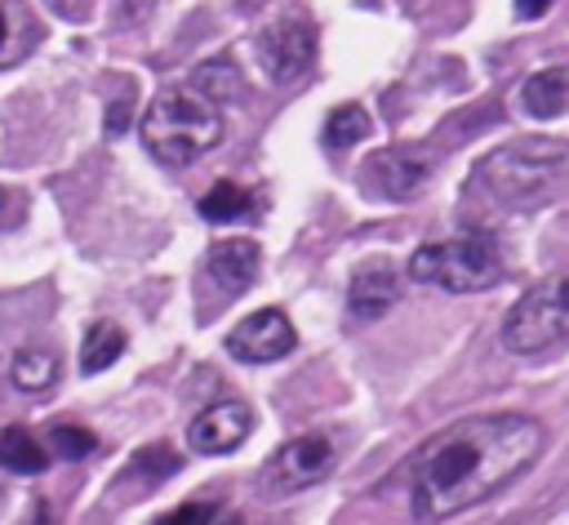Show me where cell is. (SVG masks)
<instances>
[{
	"instance_id": "cell-15",
	"label": "cell",
	"mask_w": 569,
	"mask_h": 525,
	"mask_svg": "<svg viewBox=\"0 0 569 525\" xmlns=\"http://www.w3.org/2000/svg\"><path fill=\"white\" fill-rule=\"evenodd\" d=\"M0 467L18 472V476H36L49 467V449L27 427H4L0 432Z\"/></svg>"
},
{
	"instance_id": "cell-3",
	"label": "cell",
	"mask_w": 569,
	"mask_h": 525,
	"mask_svg": "<svg viewBox=\"0 0 569 525\" xmlns=\"http://www.w3.org/2000/svg\"><path fill=\"white\" fill-rule=\"evenodd\" d=\"M569 165V142H556V138H516V142H502L498 151H489L471 182L502 209H529L538 205L551 182L565 174Z\"/></svg>"
},
{
	"instance_id": "cell-27",
	"label": "cell",
	"mask_w": 569,
	"mask_h": 525,
	"mask_svg": "<svg viewBox=\"0 0 569 525\" xmlns=\"http://www.w3.org/2000/svg\"><path fill=\"white\" fill-rule=\"evenodd\" d=\"M0 507H4V481H0Z\"/></svg>"
},
{
	"instance_id": "cell-19",
	"label": "cell",
	"mask_w": 569,
	"mask_h": 525,
	"mask_svg": "<svg viewBox=\"0 0 569 525\" xmlns=\"http://www.w3.org/2000/svg\"><path fill=\"white\" fill-rule=\"evenodd\" d=\"M365 133H369V111H365L360 102H342V107L329 111V120H325V129H320V142H325L329 151H347V147H356Z\"/></svg>"
},
{
	"instance_id": "cell-21",
	"label": "cell",
	"mask_w": 569,
	"mask_h": 525,
	"mask_svg": "<svg viewBox=\"0 0 569 525\" xmlns=\"http://www.w3.org/2000/svg\"><path fill=\"white\" fill-rule=\"evenodd\" d=\"M173 472H178V454L169 445H147V449H138L129 458V467L120 476H142V489H151V485H160Z\"/></svg>"
},
{
	"instance_id": "cell-5",
	"label": "cell",
	"mask_w": 569,
	"mask_h": 525,
	"mask_svg": "<svg viewBox=\"0 0 569 525\" xmlns=\"http://www.w3.org/2000/svg\"><path fill=\"white\" fill-rule=\"evenodd\" d=\"M498 343L516 356H538L560 343H569V262L542 276L516 307L502 316Z\"/></svg>"
},
{
	"instance_id": "cell-24",
	"label": "cell",
	"mask_w": 569,
	"mask_h": 525,
	"mask_svg": "<svg viewBox=\"0 0 569 525\" xmlns=\"http://www.w3.org/2000/svg\"><path fill=\"white\" fill-rule=\"evenodd\" d=\"M129 102H133V89L124 93V102H111V111H107V133H111V138L129 125Z\"/></svg>"
},
{
	"instance_id": "cell-10",
	"label": "cell",
	"mask_w": 569,
	"mask_h": 525,
	"mask_svg": "<svg viewBox=\"0 0 569 525\" xmlns=\"http://www.w3.org/2000/svg\"><path fill=\"white\" fill-rule=\"evenodd\" d=\"M405 271L391 258H365L347 280V311L356 320H378L400 303Z\"/></svg>"
},
{
	"instance_id": "cell-13",
	"label": "cell",
	"mask_w": 569,
	"mask_h": 525,
	"mask_svg": "<svg viewBox=\"0 0 569 525\" xmlns=\"http://www.w3.org/2000/svg\"><path fill=\"white\" fill-rule=\"evenodd\" d=\"M40 40V27L22 0H0V71L18 67Z\"/></svg>"
},
{
	"instance_id": "cell-16",
	"label": "cell",
	"mask_w": 569,
	"mask_h": 525,
	"mask_svg": "<svg viewBox=\"0 0 569 525\" xmlns=\"http://www.w3.org/2000/svg\"><path fill=\"white\" fill-rule=\"evenodd\" d=\"M120 351H124V329L116 320H93L84 329V343H80V369L84 374H102L107 365H116Z\"/></svg>"
},
{
	"instance_id": "cell-14",
	"label": "cell",
	"mask_w": 569,
	"mask_h": 525,
	"mask_svg": "<svg viewBox=\"0 0 569 525\" xmlns=\"http://www.w3.org/2000/svg\"><path fill=\"white\" fill-rule=\"evenodd\" d=\"M520 107L538 120H551L569 107V71L565 67H542L520 85Z\"/></svg>"
},
{
	"instance_id": "cell-11",
	"label": "cell",
	"mask_w": 569,
	"mask_h": 525,
	"mask_svg": "<svg viewBox=\"0 0 569 525\" xmlns=\"http://www.w3.org/2000/svg\"><path fill=\"white\" fill-rule=\"evenodd\" d=\"M249 432H253L249 405H240V400H213V405H204L191 418L187 440H191L196 454H231Z\"/></svg>"
},
{
	"instance_id": "cell-26",
	"label": "cell",
	"mask_w": 569,
	"mask_h": 525,
	"mask_svg": "<svg viewBox=\"0 0 569 525\" xmlns=\"http://www.w3.org/2000/svg\"><path fill=\"white\" fill-rule=\"evenodd\" d=\"M27 525H53V521H49V516H44V507H36V516H31V521H27Z\"/></svg>"
},
{
	"instance_id": "cell-18",
	"label": "cell",
	"mask_w": 569,
	"mask_h": 525,
	"mask_svg": "<svg viewBox=\"0 0 569 525\" xmlns=\"http://www.w3.org/2000/svg\"><path fill=\"white\" fill-rule=\"evenodd\" d=\"M9 378H13L18 392H44L58 378V356L44 351V347H22L9 360Z\"/></svg>"
},
{
	"instance_id": "cell-22",
	"label": "cell",
	"mask_w": 569,
	"mask_h": 525,
	"mask_svg": "<svg viewBox=\"0 0 569 525\" xmlns=\"http://www.w3.org/2000/svg\"><path fill=\"white\" fill-rule=\"evenodd\" d=\"M49 445H53L58 458H89V454L98 449L93 432H89V427H76V423H58V427L49 432Z\"/></svg>"
},
{
	"instance_id": "cell-20",
	"label": "cell",
	"mask_w": 569,
	"mask_h": 525,
	"mask_svg": "<svg viewBox=\"0 0 569 525\" xmlns=\"http://www.w3.org/2000/svg\"><path fill=\"white\" fill-rule=\"evenodd\" d=\"M156 525H244L231 507L222 503H209V498H196V503H178L169 507L164 516H156Z\"/></svg>"
},
{
	"instance_id": "cell-4",
	"label": "cell",
	"mask_w": 569,
	"mask_h": 525,
	"mask_svg": "<svg viewBox=\"0 0 569 525\" xmlns=\"http://www.w3.org/2000/svg\"><path fill=\"white\" fill-rule=\"evenodd\" d=\"M405 276L418 285H431V289H445V294H480L502 280V249H498L493 231L467 227L449 240L418 245L409 254Z\"/></svg>"
},
{
	"instance_id": "cell-6",
	"label": "cell",
	"mask_w": 569,
	"mask_h": 525,
	"mask_svg": "<svg viewBox=\"0 0 569 525\" xmlns=\"http://www.w3.org/2000/svg\"><path fill=\"white\" fill-rule=\"evenodd\" d=\"M333 467H338V436L333 432H302V436L284 440L262 463V485L276 494H293V489L325 481Z\"/></svg>"
},
{
	"instance_id": "cell-1",
	"label": "cell",
	"mask_w": 569,
	"mask_h": 525,
	"mask_svg": "<svg viewBox=\"0 0 569 525\" xmlns=\"http://www.w3.org/2000/svg\"><path fill=\"white\" fill-rule=\"evenodd\" d=\"M547 449V427L533 414H467L431 432L409 458V507L422 525L467 512L516 476H525Z\"/></svg>"
},
{
	"instance_id": "cell-12",
	"label": "cell",
	"mask_w": 569,
	"mask_h": 525,
	"mask_svg": "<svg viewBox=\"0 0 569 525\" xmlns=\"http://www.w3.org/2000/svg\"><path fill=\"white\" fill-rule=\"evenodd\" d=\"M204 267H209V276H213L218 289L244 294V289L258 280L262 249H258V240H249V236H227V240H213V245H209Z\"/></svg>"
},
{
	"instance_id": "cell-17",
	"label": "cell",
	"mask_w": 569,
	"mask_h": 525,
	"mask_svg": "<svg viewBox=\"0 0 569 525\" xmlns=\"http://www.w3.org/2000/svg\"><path fill=\"white\" fill-rule=\"evenodd\" d=\"M196 209H200V218H209V222H240V218L253 214V196H249L244 187H236V182H213V187L196 200Z\"/></svg>"
},
{
	"instance_id": "cell-2",
	"label": "cell",
	"mask_w": 569,
	"mask_h": 525,
	"mask_svg": "<svg viewBox=\"0 0 569 525\" xmlns=\"http://www.w3.org/2000/svg\"><path fill=\"white\" fill-rule=\"evenodd\" d=\"M227 133V120L213 98H204L191 85H169L151 98L142 116V142L164 165H191L209 147H218Z\"/></svg>"
},
{
	"instance_id": "cell-9",
	"label": "cell",
	"mask_w": 569,
	"mask_h": 525,
	"mask_svg": "<svg viewBox=\"0 0 569 525\" xmlns=\"http://www.w3.org/2000/svg\"><path fill=\"white\" fill-rule=\"evenodd\" d=\"M427 174H431V160L409 147H382L360 165V182L369 187V196H382V200H409L427 182Z\"/></svg>"
},
{
	"instance_id": "cell-23",
	"label": "cell",
	"mask_w": 569,
	"mask_h": 525,
	"mask_svg": "<svg viewBox=\"0 0 569 525\" xmlns=\"http://www.w3.org/2000/svg\"><path fill=\"white\" fill-rule=\"evenodd\" d=\"M22 214H27V196L0 182V231L13 227V222H22Z\"/></svg>"
},
{
	"instance_id": "cell-8",
	"label": "cell",
	"mask_w": 569,
	"mask_h": 525,
	"mask_svg": "<svg viewBox=\"0 0 569 525\" xmlns=\"http://www.w3.org/2000/svg\"><path fill=\"white\" fill-rule=\"evenodd\" d=\"M298 347V334H293V320L280 311V307H258L249 311L231 334H227V351L244 365H267V360H280Z\"/></svg>"
},
{
	"instance_id": "cell-25",
	"label": "cell",
	"mask_w": 569,
	"mask_h": 525,
	"mask_svg": "<svg viewBox=\"0 0 569 525\" xmlns=\"http://www.w3.org/2000/svg\"><path fill=\"white\" fill-rule=\"evenodd\" d=\"M551 9V0H516V13L520 18H542Z\"/></svg>"
},
{
	"instance_id": "cell-7",
	"label": "cell",
	"mask_w": 569,
	"mask_h": 525,
	"mask_svg": "<svg viewBox=\"0 0 569 525\" xmlns=\"http://www.w3.org/2000/svg\"><path fill=\"white\" fill-rule=\"evenodd\" d=\"M316 62V27L298 13H284L258 36V67L271 85H293Z\"/></svg>"
}]
</instances>
